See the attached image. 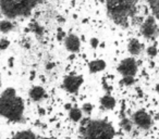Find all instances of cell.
<instances>
[{"mask_svg":"<svg viewBox=\"0 0 159 139\" xmlns=\"http://www.w3.org/2000/svg\"><path fill=\"white\" fill-rule=\"evenodd\" d=\"M80 132L84 139H113L115 128L106 119H82Z\"/></svg>","mask_w":159,"mask_h":139,"instance_id":"3","label":"cell"},{"mask_svg":"<svg viewBox=\"0 0 159 139\" xmlns=\"http://www.w3.org/2000/svg\"><path fill=\"white\" fill-rule=\"evenodd\" d=\"M157 53H158V49H157L156 46H149L147 48V54L149 55L150 58L156 57Z\"/></svg>","mask_w":159,"mask_h":139,"instance_id":"21","label":"cell"},{"mask_svg":"<svg viewBox=\"0 0 159 139\" xmlns=\"http://www.w3.org/2000/svg\"><path fill=\"white\" fill-rule=\"evenodd\" d=\"M83 76L81 75H68L63 78L62 87L64 90L70 93H76L83 85Z\"/></svg>","mask_w":159,"mask_h":139,"instance_id":"8","label":"cell"},{"mask_svg":"<svg viewBox=\"0 0 159 139\" xmlns=\"http://www.w3.org/2000/svg\"><path fill=\"white\" fill-rule=\"evenodd\" d=\"M14 29V25L13 23L11 22V20H6V19H3L2 21H1V23H0V31H1V33L2 34H8L10 33V32H12Z\"/></svg>","mask_w":159,"mask_h":139,"instance_id":"16","label":"cell"},{"mask_svg":"<svg viewBox=\"0 0 159 139\" xmlns=\"http://www.w3.org/2000/svg\"><path fill=\"white\" fill-rule=\"evenodd\" d=\"M33 31L35 32L37 35H42L43 34V27L39 26L37 23H35V24H33Z\"/></svg>","mask_w":159,"mask_h":139,"instance_id":"24","label":"cell"},{"mask_svg":"<svg viewBox=\"0 0 159 139\" xmlns=\"http://www.w3.org/2000/svg\"><path fill=\"white\" fill-rule=\"evenodd\" d=\"M149 6L152 8V11L154 16L159 21V0H152V1H149Z\"/></svg>","mask_w":159,"mask_h":139,"instance_id":"17","label":"cell"},{"mask_svg":"<svg viewBox=\"0 0 159 139\" xmlns=\"http://www.w3.org/2000/svg\"><path fill=\"white\" fill-rule=\"evenodd\" d=\"M116 104H117V101L110 93H106L100 98V106L105 110H112V109H115Z\"/></svg>","mask_w":159,"mask_h":139,"instance_id":"12","label":"cell"},{"mask_svg":"<svg viewBox=\"0 0 159 139\" xmlns=\"http://www.w3.org/2000/svg\"><path fill=\"white\" fill-rule=\"evenodd\" d=\"M106 66H107V63L105 60L96 59L89 63V70L92 74H95V73H99V72L104 71L105 68H106Z\"/></svg>","mask_w":159,"mask_h":139,"instance_id":"11","label":"cell"},{"mask_svg":"<svg viewBox=\"0 0 159 139\" xmlns=\"http://www.w3.org/2000/svg\"><path fill=\"white\" fill-rule=\"evenodd\" d=\"M142 50H143V45L139 42V39H136V38H132V39L129 40L128 51L131 53V54L137 55L142 52Z\"/></svg>","mask_w":159,"mask_h":139,"instance_id":"13","label":"cell"},{"mask_svg":"<svg viewBox=\"0 0 159 139\" xmlns=\"http://www.w3.org/2000/svg\"><path fill=\"white\" fill-rule=\"evenodd\" d=\"M137 68H139V64L137 61L134 58H125L119 63L117 67V71L119 72V74H121L122 76H133L134 77L137 73Z\"/></svg>","mask_w":159,"mask_h":139,"instance_id":"6","label":"cell"},{"mask_svg":"<svg viewBox=\"0 0 159 139\" xmlns=\"http://www.w3.org/2000/svg\"><path fill=\"white\" fill-rule=\"evenodd\" d=\"M82 111L84 114L89 115L92 113V111H93V106H92L91 103H84V106H83V108H82Z\"/></svg>","mask_w":159,"mask_h":139,"instance_id":"22","label":"cell"},{"mask_svg":"<svg viewBox=\"0 0 159 139\" xmlns=\"http://www.w3.org/2000/svg\"><path fill=\"white\" fill-rule=\"evenodd\" d=\"M66 33H64L63 31H61V29H59V31H58V34H57V39L60 41V40H64V39H66Z\"/></svg>","mask_w":159,"mask_h":139,"instance_id":"25","label":"cell"},{"mask_svg":"<svg viewBox=\"0 0 159 139\" xmlns=\"http://www.w3.org/2000/svg\"><path fill=\"white\" fill-rule=\"evenodd\" d=\"M155 90H156V91H157V93H159V84H157V85H156V86H155Z\"/></svg>","mask_w":159,"mask_h":139,"instance_id":"27","label":"cell"},{"mask_svg":"<svg viewBox=\"0 0 159 139\" xmlns=\"http://www.w3.org/2000/svg\"><path fill=\"white\" fill-rule=\"evenodd\" d=\"M89 45H91L92 48L96 49V48H98V47H99L100 41H99V39H98V38L93 37V38H91V40H89Z\"/></svg>","mask_w":159,"mask_h":139,"instance_id":"23","label":"cell"},{"mask_svg":"<svg viewBox=\"0 0 159 139\" xmlns=\"http://www.w3.org/2000/svg\"><path fill=\"white\" fill-rule=\"evenodd\" d=\"M43 0H0L1 13L8 20L26 18Z\"/></svg>","mask_w":159,"mask_h":139,"instance_id":"4","label":"cell"},{"mask_svg":"<svg viewBox=\"0 0 159 139\" xmlns=\"http://www.w3.org/2000/svg\"><path fill=\"white\" fill-rule=\"evenodd\" d=\"M137 0H106L108 16L119 26L126 28L129 20L134 18L137 11Z\"/></svg>","mask_w":159,"mask_h":139,"instance_id":"2","label":"cell"},{"mask_svg":"<svg viewBox=\"0 0 159 139\" xmlns=\"http://www.w3.org/2000/svg\"><path fill=\"white\" fill-rule=\"evenodd\" d=\"M29 96L34 102H40L47 97V93L42 86H33L30 89Z\"/></svg>","mask_w":159,"mask_h":139,"instance_id":"10","label":"cell"},{"mask_svg":"<svg viewBox=\"0 0 159 139\" xmlns=\"http://www.w3.org/2000/svg\"><path fill=\"white\" fill-rule=\"evenodd\" d=\"M63 41H64V47H66V49L69 52L76 53L81 49V40H80L79 36L75 35V34L71 33L69 35H66V39Z\"/></svg>","mask_w":159,"mask_h":139,"instance_id":"9","label":"cell"},{"mask_svg":"<svg viewBox=\"0 0 159 139\" xmlns=\"http://www.w3.org/2000/svg\"><path fill=\"white\" fill-rule=\"evenodd\" d=\"M132 123L133 122H131L130 119H122V121H121V127L123 128L124 130H126V132H130L131 129H132Z\"/></svg>","mask_w":159,"mask_h":139,"instance_id":"18","label":"cell"},{"mask_svg":"<svg viewBox=\"0 0 159 139\" xmlns=\"http://www.w3.org/2000/svg\"><path fill=\"white\" fill-rule=\"evenodd\" d=\"M12 139H37L36 135L32 130H22V132H16Z\"/></svg>","mask_w":159,"mask_h":139,"instance_id":"15","label":"cell"},{"mask_svg":"<svg viewBox=\"0 0 159 139\" xmlns=\"http://www.w3.org/2000/svg\"><path fill=\"white\" fill-rule=\"evenodd\" d=\"M149 1H152V0H148V2H149Z\"/></svg>","mask_w":159,"mask_h":139,"instance_id":"28","label":"cell"},{"mask_svg":"<svg viewBox=\"0 0 159 139\" xmlns=\"http://www.w3.org/2000/svg\"><path fill=\"white\" fill-rule=\"evenodd\" d=\"M0 113L12 123L24 122V101L16 95L14 88L5 89L0 97Z\"/></svg>","mask_w":159,"mask_h":139,"instance_id":"1","label":"cell"},{"mask_svg":"<svg viewBox=\"0 0 159 139\" xmlns=\"http://www.w3.org/2000/svg\"><path fill=\"white\" fill-rule=\"evenodd\" d=\"M141 34L146 39H155L159 35V27L157 25L156 18L155 16H148L147 19L143 21L139 27Z\"/></svg>","mask_w":159,"mask_h":139,"instance_id":"5","label":"cell"},{"mask_svg":"<svg viewBox=\"0 0 159 139\" xmlns=\"http://www.w3.org/2000/svg\"><path fill=\"white\" fill-rule=\"evenodd\" d=\"M135 83V80L133 76H124L121 80V84L122 85H125V86H131Z\"/></svg>","mask_w":159,"mask_h":139,"instance_id":"19","label":"cell"},{"mask_svg":"<svg viewBox=\"0 0 159 139\" xmlns=\"http://www.w3.org/2000/svg\"><path fill=\"white\" fill-rule=\"evenodd\" d=\"M66 110L70 111L71 109H72V106H71V103H66Z\"/></svg>","mask_w":159,"mask_h":139,"instance_id":"26","label":"cell"},{"mask_svg":"<svg viewBox=\"0 0 159 139\" xmlns=\"http://www.w3.org/2000/svg\"><path fill=\"white\" fill-rule=\"evenodd\" d=\"M132 122L134 125L144 130H148L152 125V116L144 110H137L136 112L133 113Z\"/></svg>","mask_w":159,"mask_h":139,"instance_id":"7","label":"cell"},{"mask_svg":"<svg viewBox=\"0 0 159 139\" xmlns=\"http://www.w3.org/2000/svg\"><path fill=\"white\" fill-rule=\"evenodd\" d=\"M9 46H10L9 39H7V38H1V40H0V50L1 51L7 50V49L9 48Z\"/></svg>","mask_w":159,"mask_h":139,"instance_id":"20","label":"cell"},{"mask_svg":"<svg viewBox=\"0 0 159 139\" xmlns=\"http://www.w3.org/2000/svg\"><path fill=\"white\" fill-rule=\"evenodd\" d=\"M83 111L82 109H79V108H72L70 111H69V117L72 122H81L83 119Z\"/></svg>","mask_w":159,"mask_h":139,"instance_id":"14","label":"cell"}]
</instances>
